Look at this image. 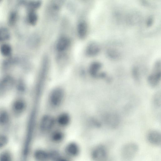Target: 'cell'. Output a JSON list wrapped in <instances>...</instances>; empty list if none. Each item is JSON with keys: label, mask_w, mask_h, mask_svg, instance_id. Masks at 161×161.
Returning a JSON list of instances; mask_svg holds the SVG:
<instances>
[{"label": "cell", "mask_w": 161, "mask_h": 161, "mask_svg": "<svg viewBox=\"0 0 161 161\" xmlns=\"http://www.w3.org/2000/svg\"><path fill=\"white\" fill-rule=\"evenodd\" d=\"M65 97L64 89L60 87H57L53 89L50 92L48 98V103L52 108L59 107L63 103Z\"/></svg>", "instance_id": "1"}, {"label": "cell", "mask_w": 161, "mask_h": 161, "mask_svg": "<svg viewBox=\"0 0 161 161\" xmlns=\"http://www.w3.org/2000/svg\"><path fill=\"white\" fill-rule=\"evenodd\" d=\"M90 156L92 161H109L108 149L103 144L94 146L91 150Z\"/></svg>", "instance_id": "2"}, {"label": "cell", "mask_w": 161, "mask_h": 161, "mask_svg": "<svg viewBox=\"0 0 161 161\" xmlns=\"http://www.w3.org/2000/svg\"><path fill=\"white\" fill-rule=\"evenodd\" d=\"M55 118L49 114H46L41 118L39 124L38 130L43 135L47 136L55 128Z\"/></svg>", "instance_id": "3"}, {"label": "cell", "mask_w": 161, "mask_h": 161, "mask_svg": "<svg viewBox=\"0 0 161 161\" xmlns=\"http://www.w3.org/2000/svg\"><path fill=\"white\" fill-rule=\"evenodd\" d=\"M138 145L133 142H128L124 145L120 151V155L124 161H131L137 153Z\"/></svg>", "instance_id": "4"}, {"label": "cell", "mask_w": 161, "mask_h": 161, "mask_svg": "<svg viewBox=\"0 0 161 161\" xmlns=\"http://www.w3.org/2000/svg\"><path fill=\"white\" fill-rule=\"evenodd\" d=\"M161 79V64L160 60L156 61L152 71L148 77L147 80L149 86L154 88L157 86Z\"/></svg>", "instance_id": "5"}, {"label": "cell", "mask_w": 161, "mask_h": 161, "mask_svg": "<svg viewBox=\"0 0 161 161\" xmlns=\"http://www.w3.org/2000/svg\"><path fill=\"white\" fill-rule=\"evenodd\" d=\"M80 151V147L79 144L75 141H72L65 145L63 153L67 158L71 160L78 157Z\"/></svg>", "instance_id": "6"}, {"label": "cell", "mask_w": 161, "mask_h": 161, "mask_svg": "<svg viewBox=\"0 0 161 161\" xmlns=\"http://www.w3.org/2000/svg\"><path fill=\"white\" fill-rule=\"evenodd\" d=\"M46 136L49 143L53 145L61 144L65 138V133L61 128H54Z\"/></svg>", "instance_id": "7"}, {"label": "cell", "mask_w": 161, "mask_h": 161, "mask_svg": "<svg viewBox=\"0 0 161 161\" xmlns=\"http://www.w3.org/2000/svg\"><path fill=\"white\" fill-rule=\"evenodd\" d=\"M103 121L108 127L115 129L119 125L120 119L119 116L114 113H108L104 114L103 117Z\"/></svg>", "instance_id": "8"}, {"label": "cell", "mask_w": 161, "mask_h": 161, "mask_svg": "<svg viewBox=\"0 0 161 161\" xmlns=\"http://www.w3.org/2000/svg\"><path fill=\"white\" fill-rule=\"evenodd\" d=\"M31 156L34 161H50L49 150L36 148L32 150Z\"/></svg>", "instance_id": "9"}, {"label": "cell", "mask_w": 161, "mask_h": 161, "mask_svg": "<svg viewBox=\"0 0 161 161\" xmlns=\"http://www.w3.org/2000/svg\"><path fill=\"white\" fill-rule=\"evenodd\" d=\"M102 66V64L98 61L92 62L89 68V72L90 75L95 78H104L106 76V74L104 72L100 73L99 71Z\"/></svg>", "instance_id": "10"}, {"label": "cell", "mask_w": 161, "mask_h": 161, "mask_svg": "<svg viewBox=\"0 0 161 161\" xmlns=\"http://www.w3.org/2000/svg\"><path fill=\"white\" fill-rule=\"evenodd\" d=\"M147 140L148 142L154 146H160L161 144V134L158 131L153 130L148 133Z\"/></svg>", "instance_id": "11"}, {"label": "cell", "mask_w": 161, "mask_h": 161, "mask_svg": "<svg viewBox=\"0 0 161 161\" xmlns=\"http://www.w3.org/2000/svg\"><path fill=\"white\" fill-rule=\"evenodd\" d=\"M70 117L66 113H62L55 118L56 125H58L60 128H64L69 125L70 122Z\"/></svg>", "instance_id": "12"}, {"label": "cell", "mask_w": 161, "mask_h": 161, "mask_svg": "<svg viewBox=\"0 0 161 161\" xmlns=\"http://www.w3.org/2000/svg\"><path fill=\"white\" fill-rule=\"evenodd\" d=\"M100 47L98 43L95 42H92L87 45L86 53L87 55L89 56H94L100 52Z\"/></svg>", "instance_id": "13"}, {"label": "cell", "mask_w": 161, "mask_h": 161, "mask_svg": "<svg viewBox=\"0 0 161 161\" xmlns=\"http://www.w3.org/2000/svg\"><path fill=\"white\" fill-rule=\"evenodd\" d=\"M50 161H71L63 153L55 149L49 150Z\"/></svg>", "instance_id": "14"}, {"label": "cell", "mask_w": 161, "mask_h": 161, "mask_svg": "<svg viewBox=\"0 0 161 161\" xmlns=\"http://www.w3.org/2000/svg\"><path fill=\"white\" fill-rule=\"evenodd\" d=\"M0 161H15L12 151L7 147L0 151Z\"/></svg>", "instance_id": "15"}, {"label": "cell", "mask_w": 161, "mask_h": 161, "mask_svg": "<svg viewBox=\"0 0 161 161\" xmlns=\"http://www.w3.org/2000/svg\"><path fill=\"white\" fill-rule=\"evenodd\" d=\"M70 43V41L68 38L65 36L60 37L57 43V50L60 52L65 50L69 47Z\"/></svg>", "instance_id": "16"}, {"label": "cell", "mask_w": 161, "mask_h": 161, "mask_svg": "<svg viewBox=\"0 0 161 161\" xmlns=\"http://www.w3.org/2000/svg\"><path fill=\"white\" fill-rule=\"evenodd\" d=\"M108 57L113 60L119 59L121 57V54L117 49L114 47L108 48L106 51Z\"/></svg>", "instance_id": "17"}, {"label": "cell", "mask_w": 161, "mask_h": 161, "mask_svg": "<svg viewBox=\"0 0 161 161\" xmlns=\"http://www.w3.org/2000/svg\"><path fill=\"white\" fill-rule=\"evenodd\" d=\"M88 31L87 24L84 21L79 23L77 27V32L80 37L84 38L86 35Z\"/></svg>", "instance_id": "18"}, {"label": "cell", "mask_w": 161, "mask_h": 161, "mask_svg": "<svg viewBox=\"0 0 161 161\" xmlns=\"http://www.w3.org/2000/svg\"><path fill=\"white\" fill-rule=\"evenodd\" d=\"M152 104L153 107L156 108H159L161 105V94L160 91L156 92L153 95L152 99Z\"/></svg>", "instance_id": "19"}, {"label": "cell", "mask_w": 161, "mask_h": 161, "mask_svg": "<svg viewBox=\"0 0 161 161\" xmlns=\"http://www.w3.org/2000/svg\"><path fill=\"white\" fill-rule=\"evenodd\" d=\"M9 141V136L7 135L0 134V151L7 147Z\"/></svg>", "instance_id": "20"}, {"label": "cell", "mask_w": 161, "mask_h": 161, "mask_svg": "<svg viewBox=\"0 0 161 161\" xmlns=\"http://www.w3.org/2000/svg\"><path fill=\"white\" fill-rule=\"evenodd\" d=\"M12 49L10 45L7 44H3L0 47V52L4 56L8 57L11 54Z\"/></svg>", "instance_id": "21"}, {"label": "cell", "mask_w": 161, "mask_h": 161, "mask_svg": "<svg viewBox=\"0 0 161 161\" xmlns=\"http://www.w3.org/2000/svg\"><path fill=\"white\" fill-rule=\"evenodd\" d=\"M10 37V33L9 30L5 27L0 28V42L8 40Z\"/></svg>", "instance_id": "22"}, {"label": "cell", "mask_w": 161, "mask_h": 161, "mask_svg": "<svg viewBox=\"0 0 161 161\" xmlns=\"http://www.w3.org/2000/svg\"><path fill=\"white\" fill-rule=\"evenodd\" d=\"M37 16L33 10H31L28 15V20L29 23L31 25H35L37 20Z\"/></svg>", "instance_id": "23"}, {"label": "cell", "mask_w": 161, "mask_h": 161, "mask_svg": "<svg viewBox=\"0 0 161 161\" xmlns=\"http://www.w3.org/2000/svg\"><path fill=\"white\" fill-rule=\"evenodd\" d=\"M133 79L136 82H139L140 80V73L139 69L137 66H134L131 71Z\"/></svg>", "instance_id": "24"}, {"label": "cell", "mask_w": 161, "mask_h": 161, "mask_svg": "<svg viewBox=\"0 0 161 161\" xmlns=\"http://www.w3.org/2000/svg\"><path fill=\"white\" fill-rule=\"evenodd\" d=\"M18 18L17 13L12 11L10 14L8 18V22L10 25H13L16 22Z\"/></svg>", "instance_id": "25"}, {"label": "cell", "mask_w": 161, "mask_h": 161, "mask_svg": "<svg viewBox=\"0 0 161 161\" xmlns=\"http://www.w3.org/2000/svg\"><path fill=\"white\" fill-rule=\"evenodd\" d=\"M41 3L39 1H33L30 2L29 3V6L31 8L32 10L36 8L39 7L41 5Z\"/></svg>", "instance_id": "26"}, {"label": "cell", "mask_w": 161, "mask_h": 161, "mask_svg": "<svg viewBox=\"0 0 161 161\" xmlns=\"http://www.w3.org/2000/svg\"><path fill=\"white\" fill-rule=\"evenodd\" d=\"M153 21V19L152 17H150L148 18L147 21V25L148 27L150 26L152 24Z\"/></svg>", "instance_id": "27"}, {"label": "cell", "mask_w": 161, "mask_h": 161, "mask_svg": "<svg viewBox=\"0 0 161 161\" xmlns=\"http://www.w3.org/2000/svg\"></svg>", "instance_id": "28"}]
</instances>
